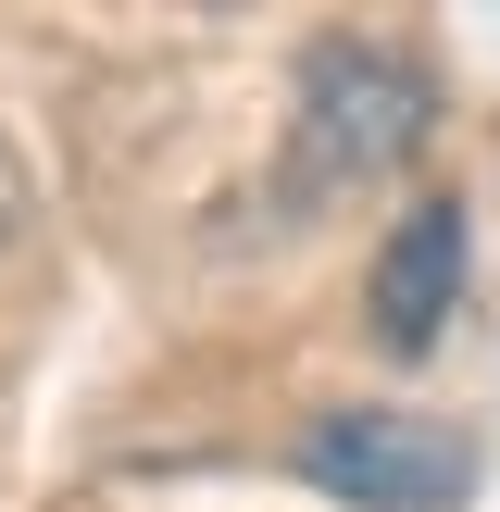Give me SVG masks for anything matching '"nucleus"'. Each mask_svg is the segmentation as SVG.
I'll list each match as a JSON object with an SVG mask.
<instances>
[{
    "mask_svg": "<svg viewBox=\"0 0 500 512\" xmlns=\"http://www.w3.org/2000/svg\"><path fill=\"white\" fill-rule=\"evenodd\" d=\"M438 138V75L400 38H313L288 100V200H350Z\"/></svg>",
    "mask_w": 500,
    "mask_h": 512,
    "instance_id": "nucleus-1",
    "label": "nucleus"
},
{
    "mask_svg": "<svg viewBox=\"0 0 500 512\" xmlns=\"http://www.w3.org/2000/svg\"><path fill=\"white\" fill-rule=\"evenodd\" d=\"M288 463L350 512H450L475 488V438L413 413V400H338V413H313L288 438Z\"/></svg>",
    "mask_w": 500,
    "mask_h": 512,
    "instance_id": "nucleus-2",
    "label": "nucleus"
},
{
    "mask_svg": "<svg viewBox=\"0 0 500 512\" xmlns=\"http://www.w3.org/2000/svg\"><path fill=\"white\" fill-rule=\"evenodd\" d=\"M463 275H475V213L450 188H425V200H400V225L375 238V275H363V313H375V350H438V325H450V300H463Z\"/></svg>",
    "mask_w": 500,
    "mask_h": 512,
    "instance_id": "nucleus-3",
    "label": "nucleus"
},
{
    "mask_svg": "<svg viewBox=\"0 0 500 512\" xmlns=\"http://www.w3.org/2000/svg\"><path fill=\"white\" fill-rule=\"evenodd\" d=\"M25 213H38V188H25V163H13V150H0V250L25 238Z\"/></svg>",
    "mask_w": 500,
    "mask_h": 512,
    "instance_id": "nucleus-4",
    "label": "nucleus"
}]
</instances>
